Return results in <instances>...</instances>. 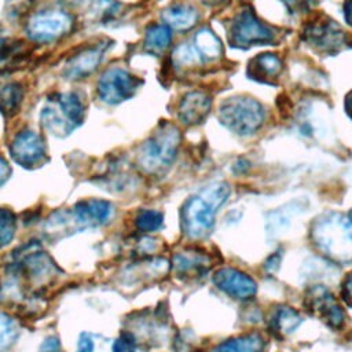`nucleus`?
Instances as JSON below:
<instances>
[{
    "mask_svg": "<svg viewBox=\"0 0 352 352\" xmlns=\"http://www.w3.org/2000/svg\"><path fill=\"white\" fill-rule=\"evenodd\" d=\"M172 43V29L165 23H151L146 28L143 45L150 54L164 52Z\"/></svg>",
    "mask_w": 352,
    "mask_h": 352,
    "instance_id": "4be33fe9",
    "label": "nucleus"
},
{
    "mask_svg": "<svg viewBox=\"0 0 352 352\" xmlns=\"http://www.w3.org/2000/svg\"><path fill=\"white\" fill-rule=\"evenodd\" d=\"M212 280L219 290L235 300H250L257 293L256 280L249 274L232 267L216 270Z\"/></svg>",
    "mask_w": 352,
    "mask_h": 352,
    "instance_id": "9b49d317",
    "label": "nucleus"
},
{
    "mask_svg": "<svg viewBox=\"0 0 352 352\" xmlns=\"http://www.w3.org/2000/svg\"><path fill=\"white\" fill-rule=\"evenodd\" d=\"M113 205L104 199H84L73 206V220L82 227H98L109 221Z\"/></svg>",
    "mask_w": 352,
    "mask_h": 352,
    "instance_id": "2eb2a0df",
    "label": "nucleus"
},
{
    "mask_svg": "<svg viewBox=\"0 0 352 352\" xmlns=\"http://www.w3.org/2000/svg\"><path fill=\"white\" fill-rule=\"evenodd\" d=\"M342 14L346 25L352 28V0H345L342 6Z\"/></svg>",
    "mask_w": 352,
    "mask_h": 352,
    "instance_id": "f704fd0d",
    "label": "nucleus"
},
{
    "mask_svg": "<svg viewBox=\"0 0 352 352\" xmlns=\"http://www.w3.org/2000/svg\"><path fill=\"white\" fill-rule=\"evenodd\" d=\"M73 25V19L67 12L59 10H48L33 15L26 26V33L36 43H50L66 34Z\"/></svg>",
    "mask_w": 352,
    "mask_h": 352,
    "instance_id": "6e6552de",
    "label": "nucleus"
},
{
    "mask_svg": "<svg viewBox=\"0 0 352 352\" xmlns=\"http://www.w3.org/2000/svg\"><path fill=\"white\" fill-rule=\"evenodd\" d=\"M302 40L316 51L334 54L345 44L346 37L334 21L324 16L309 22L304 28Z\"/></svg>",
    "mask_w": 352,
    "mask_h": 352,
    "instance_id": "1a4fd4ad",
    "label": "nucleus"
},
{
    "mask_svg": "<svg viewBox=\"0 0 352 352\" xmlns=\"http://www.w3.org/2000/svg\"><path fill=\"white\" fill-rule=\"evenodd\" d=\"M120 3L116 0H92L88 8L91 16L100 23L111 21L120 11Z\"/></svg>",
    "mask_w": 352,
    "mask_h": 352,
    "instance_id": "393cba45",
    "label": "nucleus"
},
{
    "mask_svg": "<svg viewBox=\"0 0 352 352\" xmlns=\"http://www.w3.org/2000/svg\"><path fill=\"white\" fill-rule=\"evenodd\" d=\"M275 30L246 7L235 14L228 28V43L235 48H250L274 43Z\"/></svg>",
    "mask_w": 352,
    "mask_h": 352,
    "instance_id": "423d86ee",
    "label": "nucleus"
},
{
    "mask_svg": "<svg viewBox=\"0 0 352 352\" xmlns=\"http://www.w3.org/2000/svg\"><path fill=\"white\" fill-rule=\"evenodd\" d=\"M18 337V326L8 315L0 312V352H7Z\"/></svg>",
    "mask_w": 352,
    "mask_h": 352,
    "instance_id": "bb28decb",
    "label": "nucleus"
},
{
    "mask_svg": "<svg viewBox=\"0 0 352 352\" xmlns=\"http://www.w3.org/2000/svg\"><path fill=\"white\" fill-rule=\"evenodd\" d=\"M142 80L122 67H111L106 70L98 81V95L100 100L107 104H118L131 99L139 87Z\"/></svg>",
    "mask_w": 352,
    "mask_h": 352,
    "instance_id": "0eeeda50",
    "label": "nucleus"
},
{
    "mask_svg": "<svg viewBox=\"0 0 352 352\" xmlns=\"http://www.w3.org/2000/svg\"><path fill=\"white\" fill-rule=\"evenodd\" d=\"M304 305L312 315L318 316L331 329H340L344 323L345 314L342 308L333 293L322 285H314L307 290Z\"/></svg>",
    "mask_w": 352,
    "mask_h": 352,
    "instance_id": "9d476101",
    "label": "nucleus"
},
{
    "mask_svg": "<svg viewBox=\"0 0 352 352\" xmlns=\"http://www.w3.org/2000/svg\"><path fill=\"white\" fill-rule=\"evenodd\" d=\"M23 98L22 87L18 82H7L0 87V110L4 116L18 111Z\"/></svg>",
    "mask_w": 352,
    "mask_h": 352,
    "instance_id": "b1692460",
    "label": "nucleus"
},
{
    "mask_svg": "<svg viewBox=\"0 0 352 352\" xmlns=\"http://www.w3.org/2000/svg\"><path fill=\"white\" fill-rule=\"evenodd\" d=\"M227 0H204V3L205 4H208V6H210V7H217V6H221V4H224Z\"/></svg>",
    "mask_w": 352,
    "mask_h": 352,
    "instance_id": "e433bc0d",
    "label": "nucleus"
},
{
    "mask_svg": "<svg viewBox=\"0 0 352 352\" xmlns=\"http://www.w3.org/2000/svg\"><path fill=\"white\" fill-rule=\"evenodd\" d=\"M231 187L226 182H213L188 197L180 209V227L190 239L206 238L214 226L216 214L228 201Z\"/></svg>",
    "mask_w": 352,
    "mask_h": 352,
    "instance_id": "f257e3e1",
    "label": "nucleus"
},
{
    "mask_svg": "<svg viewBox=\"0 0 352 352\" xmlns=\"http://www.w3.org/2000/svg\"><path fill=\"white\" fill-rule=\"evenodd\" d=\"M12 160L25 168L40 165L45 158V146L43 138L30 129L21 131L10 146Z\"/></svg>",
    "mask_w": 352,
    "mask_h": 352,
    "instance_id": "f8f14e48",
    "label": "nucleus"
},
{
    "mask_svg": "<svg viewBox=\"0 0 352 352\" xmlns=\"http://www.w3.org/2000/svg\"><path fill=\"white\" fill-rule=\"evenodd\" d=\"M16 219L15 214L6 208H0V248L7 246L15 235Z\"/></svg>",
    "mask_w": 352,
    "mask_h": 352,
    "instance_id": "cd10ccee",
    "label": "nucleus"
},
{
    "mask_svg": "<svg viewBox=\"0 0 352 352\" xmlns=\"http://www.w3.org/2000/svg\"><path fill=\"white\" fill-rule=\"evenodd\" d=\"M161 18L166 26L172 30L186 32L192 29L199 19L198 10L188 3H176L165 8L161 14Z\"/></svg>",
    "mask_w": 352,
    "mask_h": 352,
    "instance_id": "f3484780",
    "label": "nucleus"
},
{
    "mask_svg": "<svg viewBox=\"0 0 352 352\" xmlns=\"http://www.w3.org/2000/svg\"><path fill=\"white\" fill-rule=\"evenodd\" d=\"M311 239L330 260L352 261V210L348 214L327 213L318 217L311 227Z\"/></svg>",
    "mask_w": 352,
    "mask_h": 352,
    "instance_id": "f03ea898",
    "label": "nucleus"
},
{
    "mask_svg": "<svg viewBox=\"0 0 352 352\" xmlns=\"http://www.w3.org/2000/svg\"><path fill=\"white\" fill-rule=\"evenodd\" d=\"M264 338L257 333H248L214 345L208 352H263Z\"/></svg>",
    "mask_w": 352,
    "mask_h": 352,
    "instance_id": "412c9836",
    "label": "nucleus"
},
{
    "mask_svg": "<svg viewBox=\"0 0 352 352\" xmlns=\"http://www.w3.org/2000/svg\"><path fill=\"white\" fill-rule=\"evenodd\" d=\"M84 116L85 106L78 94L59 92L45 100L40 120L50 133L65 138L81 125Z\"/></svg>",
    "mask_w": 352,
    "mask_h": 352,
    "instance_id": "39448f33",
    "label": "nucleus"
},
{
    "mask_svg": "<svg viewBox=\"0 0 352 352\" xmlns=\"http://www.w3.org/2000/svg\"><path fill=\"white\" fill-rule=\"evenodd\" d=\"M302 323V318L292 307L279 305L276 307L268 319V327L276 337H286L296 331V329Z\"/></svg>",
    "mask_w": 352,
    "mask_h": 352,
    "instance_id": "a211bd4d",
    "label": "nucleus"
},
{
    "mask_svg": "<svg viewBox=\"0 0 352 352\" xmlns=\"http://www.w3.org/2000/svg\"><path fill=\"white\" fill-rule=\"evenodd\" d=\"M172 65L176 70L192 69L199 65H204V59L194 47L192 43H183L177 45L172 52Z\"/></svg>",
    "mask_w": 352,
    "mask_h": 352,
    "instance_id": "5701e85b",
    "label": "nucleus"
},
{
    "mask_svg": "<svg viewBox=\"0 0 352 352\" xmlns=\"http://www.w3.org/2000/svg\"><path fill=\"white\" fill-rule=\"evenodd\" d=\"M136 341L132 333L124 331L113 344V352H135Z\"/></svg>",
    "mask_w": 352,
    "mask_h": 352,
    "instance_id": "c85d7f7f",
    "label": "nucleus"
},
{
    "mask_svg": "<svg viewBox=\"0 0 352 352\" xmlns=\"http://www.w3.org/2000/svg\"><path fill=\"white\" fill-rule=\"evenodd\" d=\"M212 109V96L201 89L184 94L177 104V118L187 126L202 124Z\"/></svg>",
    "mask_w": 352,
    "mask_h": 352,
    "instance_id": "4468645a",
    "label": "nucleus"
},
{
    "mask_svg": "<svg viewBox=\"0 0 352 352\" xmlns=\"http://www.w3.org/2000/svg\"><path fill=\"white\" fill-rule=\"evenodd\" d=\"M180 143L179 128L170 122H162L140 146L136 160L139 168L148 175L165 172L176 160Z\"/></svg>",
    "mask_w": 352,
    "mask_h": 352,
    "instance_id": "7ed1b4c3",
    "label": "nucleus"
},
{
    "mask_svg": "<svg viewBox=\"0 0 352 352\" xmlns=\"http://www.w3.org/2000/svg\"><path fill=\"white\" fill-rule=\"evenodd\" d=\"M107 43H98L92 47H87L73 55L63 67V76L67 80H81L92 74L102 62L107 50Z\"/></svg>",
    "mask_w": 352,
    "mask_h": 352,
    "instance_id": "ddd939ff",
    "label": "nucleus"
},
{
    "mask_svg": "<svg viewBox=\"0 0 352 352\" xmlns=\"http://www.w3.org/2000/svg\"><path fill=\"white\" fill-rule=\"evenodd\" d=\"M282 70V60L275 54H260L254 56L248 66V74L261 82H271L279 76Z\"/></svg>",
    "mask_w": 352,
    "mask_h": 352,
    "instance_id": "6ab92c4d",
    "label": "nucleus"
},
{
    "mask_svg": "<svg viewBox=\"0 0 352 352\" xmlns=\"http://www.w3.org/2000/svg\"><path fill=\"white\" fill-rule=\"evenodd\" d=\"M345 113L349 116V118H352V91H349L345 96Z\"/></svg>",
    "mask_w": 352,
    "mask_h": 352,
    "instance_id": "c9c22d12",
    "label": "nucleus"
},
{
    "mask_svg": "<svg viewBox=\"0 0 352 352\" xmlns=\"http://www.w3.org/2000/svg\"><path fill=\"white\" fill-rule=\"evenodd\" d=\"M136 228L142 232H153L162 227L164 216L161 212L154 209H144L140 210L135 220Z\"/></svg>",
    "mask_w": 352,
    "mask_h": 352,
    "instance_id": "a878e982",
    "label": "nucleus"
},
{
    "mask_svg": "<svg viewBox=\"0 0 352 352\" xmlns=\"http://www.w3.org/2000/svg\"><path fill=\"white\" fill-rule=\"evenodd\" d=\"M212 265V257L199 249H183L172 258V267L179 276H201Z\"/></svg>",
    "mask_w": 352,
    "mask_h": 352,
    "instance_id": "dca6fc26",
    "label": "nucleus"
},
{
    "mask_svg": "<svg viewBox=\"0 0 352 352\" xmlns=\"http://www.w3.org/2000/svg\"><path fill=\"white\" fill-rule=\"evenodd\" d=\"M59 341H58V338H55V337H48L44 342H43V345H41V348H40V352H59Z\"/></svg>",
    "mask_w": 352,
    "mask_h": 352,
    "instance_id": "473e14b6",
    "label": "nucleus"
},
{
    "mask_svg": "<svg viewBox=\"0 0 352 352\" xmlns=\"http://www.w3.org/2000/svg\"><path fill=\"white\" fill-rule=\"evenodd\" d=\"M11 173H12V170H11L10 164L3 157H0V187L10 179Z\"/></svg>",
    "mask_w": 352,
    "mask_h": 352,
    "instance_id": "2f4dec72",
    "label": "nucleus"
},
{
    "mask_svg": "<svg viewBox=\"0 0 352 352\" xmlns=\"http://www.w3.org/2000/svg\"><path fill=\"white\" fill-rule=\"evenodd\" d=\"M342 298L344 301L352 307V272L348 275V278L344 282L342 286Z\"/></svg>",
    "mask_w": 352,
    "mask_h": 352,
    "instance_id": "7c9ffc66",
    "label": "nucleus"
},
{
    "mask_svg": "<svg viewBox=\"0 0 352 352\" xmlns=\"http://www.w3.org/2000/svg\"><path fill=\"white\" fill-rule=\"evenodd\" d=\"M77 352H94V340L88 333H81L77 342Z\"/></svg>",
    "mask_w": 352,
    "mask_h": 352,
    "instance_id": "c756f323",
    "label": "nucleus"
},
{
    "mask_svg": "<svg viewBox=\"0 0 352 352\" xmlns=\"http://www.w3.org/2000/svg\"><path fill=\"white\" fill-rule=\"evenodd\" d=\"M15 51L12 50V47H10L6 41V38L0 36V63H3L6 59H8V55H11Z\"/></svg>",
    "mask_w": 352,
    "mask_h": 352,
    "instance_id": "72a5a7b5",
    "label": "nucleus"
},
{
    "mask_svg": "<svg viewBox=\"0 0 352 352\" xmlns=\"http://www.w3.org/2000/svg\"><path fill=\"white\" fill-rule=\"evenodd\" d=\"M194 47L202 56L204 62H214L223 55V43L219 36L209 28H201L192 37Z\"/></svg>",
    "mask_w": 352,
    "mask_h": 352,
    "instance_id": "aec40b11",
    "label": "nucleus"
},
{
    "mask_svg": "<svg viewBox=\"0 0 352 352\" xmlns=\"http://www.w3.org/2000/svg\"><path fill=\"white\" fill-rule=\"evenodd\" d=\"M220 124L236 136L256 135L265 122V109L254 98L235 95L224 99L217 110Z\"/></svg>",
    "mask_w": 352,
    "mask_h": 352,
    "instance_id": "20e7f679",
    "label": "nucleus"
}]
</instances>
